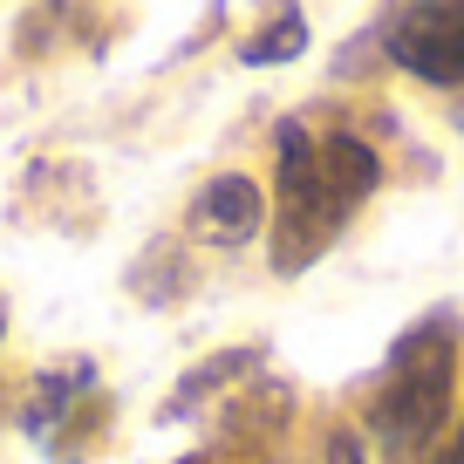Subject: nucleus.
<instances>
[{
	"label": "nucleus",
	"instance_id": "obj_3",
	"mask_svg": "<svg viewBox=\"0 0 464 464\" xmlns=\"http://www.w3.org/2000/svg\"><path fill=\"white\" fill-rule=\"evenodd\" d=\"M390 62L417 82L458 89L464 82V0H403L390 21Z\"/></svg>",
	"mask_w": 464,
	"mask_h": 464
},
{
	"label": "nucleus",
	"instance_id": "obj_6",
	"mask_svg": "<svg viewBox=\"0 0 464 464\" xmlns=\"http://www.w3.org/2000/svg\"><path fill=\"white\" fill-rule=\"evenodd\" d=\"M458 464H464V430H458Z\"/></svg>",
	"mask_w": 464,
	"mask_h": 464
},
{
	"label": "nucleus",
	"instance_id": "obj_4",
	"mask_svg": "<svg viewBox=\"0 0 464 464\" xmlns=\"http://www.w3.org/2000/svg\"><path fill=\"white\" fill-rule=\"evenodd\" d=\"M198 232L205 239H218V246H246L253 232L266 226V198H260V185H253V178H212V185L198 191Z\"/></svg>",
	"mask_w": 464,
	"mask_h": 464
},
{
	"label": "nucleus",
	"instance_id": "obj_2",
	"mask_svg": "<svg viewBox=\"0 0 464 464\" xmlns=\"http://www.w3.org/2000/svg\"><path fill=\"white\" fill-rule=\"evenodd\" d=\"M450 396H458V369H450V328L430 321V328H410L396 342L390 369H382L376 396H369V430L390 458L417 464L423 450L444 437L450 423Z\"/></svg>",
	"mask_w": 464,
	"mask_h": 464
},
{
	"label": "nucleus",
	"instance_id": "obj_5",
	"mask_svg": "<svg viewBox=\"0 0 464 464\" xmlns=\"http://www.w3.org/2000/svg\"><path fill=\"white\" fill-rule=\"evenodd\" d=\"M328 464H369L362 437H355V430H334V437H328Z\"/></svg>",
	"mask_w": 464,
	"mask_h": 464
},
{
	"label": "nucleus",
	"instance_id": "obj_1",
	"mask_svg": "<svg viewBox=\"0 0 464 464\" xmlns=\"http://www.w3.org/2000/svg\"><path fill=\"white\" fill-rule=\"evenodd\" d=\"M376 178H382V164L362 137H348V130L314 137L307 123H287L280 130V218H274L280 274H301L314 253H328V239L376 191Z\"/></svg>",
	"mask_w": 464,
	"mask_h": 464
}]
</instances>
